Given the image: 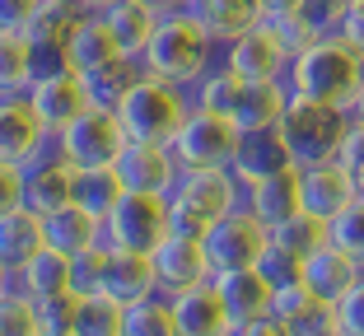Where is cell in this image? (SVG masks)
Masks as SVG:
<instances>
[{
  "label": "cell",
  "mask_w": 364,
  "mask_h": 336,
  "mask_svg": "<svg viewBox=\"0 0 364 336\" xmlns=\"http://www.w3.org/2000/svg\"><path fill=\"white\" fill-rule=\"evenodd\" d=\"M285 85H289V94H299V98L332 103V108L350 112L355 94H360V85H364V56L346 43L341 33H322L304 52L289 56Z\"/></svg>",
  "instance_id": "1"
},
{
  "label": "cell",
  "mask_w": 364,
  "mask_h": 336,
  "mask_svg": "<svg viewBox=\"0 0 364 336\" xmlns=\"http://www.w3.org/2000/svg\"><path fill=\"white\" fill-rule=\"evenodd\" d=\"M215 61H220V43H215L187 10L159 14L150 43H145V52H140V65H145L150 75L173 80V85H182V89H192Z\"/></svg>",
  "instance_id": "2"
},
{
  "label": "cell",
  "mask_w": 364,
  "mask_h": 336,
  "mask_svg": "<svg viewBox=\"0 0 364 336\" xmlns=\"http://www.w3.org/2000/svg\"><path fill=\"white\" fill-rule=\"evenodd\" d=\"M112 108H117V117H122V126H127L131 141L168 145L173 131L182 126V117L192 112V89H182V85H173V80H159V75H150V70H140L136 85H131Z\"/></svg>",
  "instance_id": "3"
},
{
  "label": "cell",
  "mask_w": 364,
  "mask_h": 336,
  "mask_svg": "<svg viewBox=\"0 0 364 336\" xmlns=\"http://www.w3.org/2000/svg\"><path fill=\"white\" fill-rule=\"evenodd\" d=\"M238 206H243V183L234 178V168H182L168 192L173 229L196 234V239Z\"/></svg>",
  "instance_id": "4"
},
{
  "label": "cell",
  "mask_w": 364,
  "mask_h": 336,
  "mask_svg": "<svg viewBox=\"0 0 364 336\" xmlns=\"http://www.w3.org/2000/svg\"><path fill=\"white\" fill-rule=\"evenodd\" d=\"M276 131H280V141H285L294 163H322V159H336L341 154V141H346V131H350V112L289 94Z\"/></svg>",
  "instance_id": "5"
},
{
  "label": "cell",
  "mask_w": 364,
  "mask_h": 336,
  "mask_svg": "<svg viewBox=\"0 0 364 336\" xmlns=\"http://www.w3.org/2000/svg\"><path fill=\"white\" fill-rule=\"evenodd\" d=\"M238 145H243V126L229 112H210L192 103V112L173 131L168 150L178 159V168H234Z\"/></svg>",
  "instance_id": "6"
},
{
  "label": "cell",
  "mask_w": 364,
  "mask_h": 336,
  "mask_svg": "<svg viewBox=\"0 0 364 336\" xmlns=\"http://www.w3.org/2000/svg\"><path fill=\"white\" fill-rule=\"evenodd\" d=\"M173 234L168 196L159 192H122L117 206L103 215V243L122 252H154Z\"/></svg>",
  "instance_id": "7"
},
{
  "label": "cell",
  "mask_w": 364,
  "mask_h": 336,
  "mask_svg": "<svg viewBox=\"0 0 364 336\" xmlns=\"http://www.w3.org/2000/svg\"><path fill=\"white\" fill-rule=\"evenodd\" d=\"M127 141L131 136L112 103H89L70 126H61V150L75 168H112Z\"/></svg>",
  "instance_id": "8"
},
{
  "label": "cell",
  "mask_w": 364,
  "mask_h": 336,
  "mask_svg": "<svg viewBox=\"0 0 364 336\" xmlns=\"http://www.w3.org/2000/svg\"><path fill=\"white\" fill-rule=\"evenodd\" d=\"M205 257H210L215 271H234V266H262L271 252V224L257 220L247 206L229 210L225 220H215L201 234Z\"/></svg>",
  "instance_id": "9"
},
{
  "label": "cell",
  "mask_w": 364,
  "mask_h": 336,
  "mask_svg": "<svg viewBox=\"0 0 364 336\" xmlns=\"http://www.w3.org/2000/svg\"><path fill=\"white\" fill-rule=\"evenodd\" d=\"M23 98L33 103V112L43 117L47 131H61L70 126V121L80 117V112L94 103V89H89V80L80 75V70H47V75H33V85L23 89Z\"/></svg>",
  "instance_id": "10"
},
{
  "label": "cell",
  "mask_w": 364,
  "mask_h": 336,
  "mask_svg": "<svg viewBox=\"0 0 364 336\" xmlns=\"http://www.w3.org/2000/svg\"><path fill=\"white\" fill-rule=\"evenodd\" d=\"M150 261H154L159 294H168V299L182 294V290H192V285H205L215 276L210 257H205V243L196 239V234H178V229L150 252Z\"/></svg>",
  "instance_id": "11"
},
{
  "label": "cell",
  "mask_w": 364,
  "mask_h": 336,
  "mask_svg": "<svg viewBox=\"0 0 364 336\" xmlns=\"http://www.w3.org/2000/svg\"><path fill=\"white\" fill-rule=\"evenodd\" d=\"M220 61H225L238 80H247V85L285 80V70H289V52L262 28V23H252V28L238 33V38H229V43L220 47Z\"/></svg>",
  "instance_id": "12"
},
{
  "label": "cell",
  "mask_w": 364,
  "mask_h": 336,
  "mask_svg": "<svg viewBox=\"0 0 364 336\" xmlns=\"http://www.w3.org/2000/svg\"><path fill=\"white\" fill-rule=\"evenodd\" d=\"M112 173L122 178V192H159L168 196L173 183H178V159H173L168 145L159 141H127V150L117 154Z\"/></svg>",
  "instance_id": "13"
},
{
  "label": "cell",
  "mask_w": 364,
  "mask_h": 336,
  "mask_svg": "<svg viewBox=\"0 0 364 336\" xmlns=\"http://www.w3.org/2000/svg\"><path fill=\"white\" fill-rule=\"evenodd\" d=\"M215 290H220V299H225L229 318H234L238 327L267 318L271 304H276V281H271L267 266H234V271H215Z\"/></svg>",
  "instance_id": "14"
},
{
  "label": "cell",
  "mask_w": 364,
  "mask_h": 336,
  "mask_svg": "<svg viewBox=\"0 0 364 336\" xmlns=\"http://www.w3.org/2000/svg\"><path fill=\"white\" fill-rule=\"evenodd\" d=\"M173 327H178V336H234L238 332V323L229 318L225 299L215 290V276L205 285L173 294Z\"/></svg>",
  "instance_id": "15"
},
{
  "label": "cell",
  "mask_w": 364,
  "mask_h": 336,
  "mask_svg": "<svg viewBox=\"0 0 364 336\" xmlns=\"http://www.w3.org/2000/svg\"><path fill=\"white\" fill-rule=\"evenodd\" d=\"M299 192H304V210L332 220L360 196V187L346 173L341 159H322V163H299Z\"/></svg>",
  "instance_id": "16"
},
{
  "label": "cell",
  "mask_w": 364,
  "mask_h": 336,
  "mask_svg": "<svg viewBox=\"0 0 364 336\" xmlns=\"http://www.w3.org/2000/svg\"><path fill=\"white\" fill-rule=\"evenodd\" d=\"M271 313H276L294 336H327V332H336L332 304H327L318 290H309L299 276L285 281V285H276V304H271Z\"/></svg>",
  "instance_id": "17"
},
{
  "label": "cell",
  "mask_w": 364,
  "mask_h": 336,
  "mask_svg": "<svg viewBox=\"0 0 364 336\" xmlns=\"http://www.w3.org/2000/svg\"><path fill=\"white\" fill-rule=\"evenodd\" d=\"M65 201H75V163L65 154L23 163V206H33L38 215H52Z\"/></svg>",
  "instance_id": "18"
},
{
  "label": "cell",
  "mask_w": 364,
  "mask_h": 336,
  "mask_svg": "<svg viewBox=\"0 0 364 336\" xmlns=\"http://www.w3.org/2000/svg\"><path fill=\"white\" fill-rule=\"evenodd\" d=\"M43 141H47V126H43V117L33 112L28 98L23 94H0V159L28 163Z\"/></svg>",
  "instance_id": "19"
},
{
  "label": "cell",
  "mask_w": 364,
  "mask_h": 336,
  "mask_svg": "<svg viewBox=\"0 0 364 336\" xmlns=\"http://www.w3.org/2000/svg\"><path fill=\"white\" fill-rule=\"evenodd\" d=\"M243 206L252 210L257 220H267V224H280L285 215L304 210L299 163H285V168H276V173L257 178V183H247V187H243Z\"/></svg>",
  "instance_id": "20"
},
{
  "label": "cell",
  "mask_w": 364,
  "mask_h": 336,
  "mask_svg": "<svg viewBox=\"0 0 364 336\" xmlns=\"http://www.w3.org/2000/svg\"><path fill=\"white\" fill-rule=\"evenodd\" d=\"M360 276H364V266L350 257V252L336 248L332 239L322 243V248L313 252V257H304V266H299V281L309 285V290H318L322 299H327V304H336V299H341V294L350 290V285L360 281Z\"/></svg>",
  "instance_id": "21"
},
{
  "label": "cell",
  "mask_w": 364,
  "mask_h": 336,
  "mask_svg": "<svg viewBox=\"0 0 364 336\" xmlns=\"http://www.w3.org/2000/svg\"><path fill=\"white\" fill-rule=\"evenodd\" d=\"M43 229H47V248L65 252V257H85L103 243V220L89 215L80 201H65L61 210L43 215Z\"/></svg>",
  "instance_id": "22"
},
{
  "label": "cell",
  "mask_w": 364,
  "mask_h": 336,
  "mask_svg": "<svg viewBox=\"0 0 364 336\" xmlns=\"http://www.w3.org/2000/svg\"><path fill=\"white\" fill-rule=\"evenodd\" d=\"M122 56L127 52H122L117 33L103 23V14H89V19L70 33V43H65V61H70V70H80V75H98L107 65H117Z\"/></svg>",
  "instance_id": "23"
},
{
  "label": "cell",
  "mask_w": 364,
  "mask_h": 336,
  "mask_svg": "<svg viewBox=\"0 0 364 336\" xmlns=\"http://www.w3.org/2000/svg\"><path fill=\"white\" fill-rule=\"evenodd\" d=\"M14 285L28 294L33 304L75 290V257H65V252H56V248H38L23 261V271H14Z\"/></svg>",
  "instance_id": "24"
},
{
  "label": "cell",
  "mask_w": 364,
  "mask_h": 336,
  "mask_svg": "<svg viewBox=\"0 0 364 336\" xmlns=\"http://www.w3.org/2000/svg\"><path fill=\"white\" fill-rule=\"evenodd\" d=\"M187 14L225 47L229 38L247 33L252 23H262L267 5H262V0H187Z\"/></svg>",
  "instance_id": "25"
},
{
  "label": "cell",
  "mask_w": 364,
  "mask_h": 336,
  "mask_svg": "<svg viewBox=\"0 0 364 336\" xmlns=\"http://www.w3.org/2000/svg\"><path fill=\"white\" fill-rule=\"evenodd\" d=\"M38 248H47V229L43 215L33 206H14L0 215V266L10 271H23V261L33 257Z\"/></svg>",
  "instance_id": "26"
},
{
  "label": "cell",
  "mask_w": 364,
  "mask_h": 336,
  "mask_svg": "<svg viewBox=\"0 0 364 336\" xmlns=\"http://www.w3.org/2000/svg\"><path fill=\"white\" fill-rule=\"evenodd\" d=\"M103 290H107V294H117L122 304H131V299H145V294H159V281H154V261H150V252L107 248Z\"/></svg>",
  "instance_id": "27"
},
{
  "label": "cell",
  "mask_w": 364,
  "mask_h": 336,
  "mask_svg": "<svg viewBox=\"0 0 364 336\" xmlns=\"http://www.w3.org/2000/svg\"><path fill=\"white\" fill-rule=\"evenodd\" d=\"M285 103H289L285 80H262V85H247L243 80V94H238V103H234L229 117L243 126V136L247 131H271L280 121V112H285Z\"/></svg>",
  "instance_id": "28"
},
{
  "label": "cell",
  "mask_w": 364,
  "mask_h": 336,
  "mask_svg": "<svg viewBox=\"0 0 364 336\" xmlns=\"http://www.w3.org/2000/svg\"><path fill=\"white\" fill-rule=\"evenodd\" d=\"M98 14H103L107 28L117 33V43H122V52H127V56H140V52H145L154 23H159V10H154V5H145V0H107Z\"/></svg>",
  "instance_id": "29"
},
{
  "label": "cell",
  "mask_w": 364,
  "mask_h": 336,
  "mask_svg": "<svg viewBox=\"0 0 364 336\" xmlns=\"http://www.w3.org/2000/svg\"><path fill=\"white\" fill-rule=\"evenodd\" d=\"M285 163H294V159H289V150H285L276 126L271 131H247L243 145H238V159H234V178L247 187V183H257V178L276 173V168H285Z\"/></svg>",
  "instance_id": "30"
},
{
  "label": "cell",
  "mask_w": 364,
  "mask_h": 336,
  "mask_svg": "<svg viewBox=\"0 0 364 336\" xmlns=\"http://www.w3.org/2000/svg\"><path fill=\"white\" fill-rule=\"evenodd\" d=\"M327 243V220L313 215V210H294V215H285L280 224H271V252H280V257L299 261L313 257V252Z\"/></svg>",
  "instance_id": "31"
},
{
  "label": "cell",
  "mask_w": 364,
  "mask_h": 336,
  "mask_svg": "<svg viewBox=\"0 0 364 336\" xmlns=\"http://www.w3.org/2000/svg\"><path fill=\"white\" fill-rule=\"evenodd\" d=\"M122 336H178V327H173V299L168 294L131 299L127 313H122Z\"/></svg>",
  "instance_id": "32"
},
{
  "label": "cell",
  "mask_w": 364,
  "mask_h": 336,
  "mask_svg": "<svg viewBox=\"0 0 364 336\" xmlns=\"http://www.w3.org/2000/svg\"><path fill=\"white\" fill-rule=\"evenodd\" d=\"M38 75L28 33H0V94H23Z\"/></svg>",
  "instance_id": "33"
},
{
  "label": "cell",
  "mask_w": 364,
  "mask_h": 336,
  "mask_svg": "<svg viewBox=\"0 0 364 336\" xmlns=\"http://www.w3.org/2000/svg\"><path fill=\"white\" fill-rule=\"evenodd\" d=\"M122 304L117 294L94 290V294H80V318H75V336H117L122 332Z\"/></svg>",
  "instance_id": "34"
},
{
  "label": "cell",
  "mask_w": 364,
  "mask_h": 336,
  "mask_svg": "<svg viewBox=\"0 0 364 336\" xmlns=\"http://www.w3.org/2000/svg\"><path fill=\"white\" fill-rule=\"evenodd\" d=\"M238 94H243V80H238L225 61H215L210 70L192 85V103L196 108H210V112H234Z\"/></svg>",
  "instance_id": "35"
},
{
  "label": "cell",
  "mask_w": 364,
  "mask_h": 336,
  "mask_svg": "<svg viewBox=\"0 0 364 336\" xmlns=\"http://www.w3.org/2000/svg\"><path fill=\"white\" fill-rule=\"evenodd\" d=\"M117 196H122V178L112 168H75V201L89 215L103 220L107 210L117 206Z\"/></svg>",
  "instance_id": "36"
},
{
  "label": "cell",
  "mask_w": 364,
  "mask_h": 336,
  "mask_svg": "<svg viewBox=\"0 0 364 336\" xmlns=\"http://www.w3.org/2000/svg\"><path fill=\"white\" fill-rule=\"evenodd\" d=\"M0 336H43V318L38 304L14 285L10 294H0Z\"/></svg>",
  "instance_id": "37"
},
{
  "label": "cell",
  "mask_w": 364,
  "mask_h": 336,
  "mask_svg": "<svg viewBox=\"0 0 364 336\" xmlns=\"http://www.w3.org/2000/svg\"><path fill=\"white\" fill-rule=\"evenodd\" d=\"M327 239H332L341 252H350V257L364 266V196H355L341 215L327 220Z\"/></svg>",
  "instance_id": "38"
},
{
  "label": "cell",
  "mask_w": 364,
  "mask_h": 336,
  "mask_svg": "<svg viewBox=\"0 0 364 336\" xmlns=\"http://www.w3.org/2000/svg\"><path fill=\"white\" fill-rule=\"evenodd\" d=\"M140 70H145V65H140V56H122L117 65H107V70H98V75H85L89 89H94V103H117V98L136 85Z\"/></svg>",
  "instance_id": "39"
},
{
  "label": "cell",
  "mask_w": 364,
  "mask_h": 336,
  "mask_svg": "<svg viewBox=\"0 0 364 336\" xmlns=\"http://www.w3.org/2000/svg\"><path fill=\"white\" fill-rule=\"evenodd\" d=\"M262 28H267V33L276 38L280 47H285L289 56L304 52V47H309L313 38H318V33H313L309 23L299 19V10H267V14H262Z\"/></svg>",
  "instance_id": "40"
},
{
  "label": "cell",
  "mask_w": 364,
  "mask_h": 336,
  "mask_svg": "<svg viewBox=\"0 0 364 336\" xmlns=\"http://www.w3.org/2000/svg\"><path fill=\"white\" fill-rule=\"evenodd\" d=\"M350 10H355V0H304L299 19L322 38V33H341V23H346Z\"/></svg>",
  "instance_id": "41"
},
{
  "label": "cell",
  "mask_w": 364,
  "mask_h": 336,
  "mask_svg": "<svg viewBox=\"0 0 364 336\" xmlns=\"http://www.w3.org/2000/svg\"><path fill=\"white\" fill-rule=\"evenodd\" d=\"M38 318H43V332H75V318H80V290H65L52 294L38 304Z\"/></svg>",
  "instance_id": "42"
},
{
  "label": "cell",
  "mask_w": 364,
  "mask_h": 336,
  "mask_svg": "<svg viewBox=\"0 0 364 336\" xmlns=\"http://www.w3.org/2000/svg\"><path fill=\"white\" fill-rule=\"evenodd\" d=\"M332 318H336V332L341 336H364V276L332 304Z\"/></svg>",
  "instance_id": "43"
},
{
  "label": "cell",
  "mask_w": 364,
  "mask_h": 336,
  "mask_svg": "<svg viewBox=\"0 0 364 336\" xmlns=\"http://www.w3.org/2000/svg\"><path fill=\"white\" fill-rule=\"evenodd\" d=\"M336 159L346 163V173L355 178V187H360V196H364V121L360 117H350V131H346L341 154H336Z\"/></svg>",
  "instance_id": "44"
},
{
  "label": "cell",
  "mask_w": 364,
  "mask_h": 336,
  "mask_svg": "<svg viewBox=\"0 0 364 336\" xmlns=\"http://www.w3.org/2000/svg\"><path fill=\"white\" fill-rule=\"evenodd\" d=\"M103 266H107V243H98L94 252L75 257V290H80V294L103 290Z\"/></svg>",
  "instance_id": "45"
},
{
  "label": "cell",
  "mask_w": 364,
  "mask_h": 336,
  "mask_svg": "<svg viewBox=\"0 0 364 336\" xmlns=\"http://www.w3.org/2000/svg\"><path fill=\"white\" fill-rule=\"evenodd\" d=\"M43 0H0V33H28Z\"/></svg>",
  "instance_id": "46"
},
{
  "label": "cell",
  "mask_w": 364,
  "mask_h": 336,
  "mask_svg": "<svg viewBox=\"0 0 364 336\" xmlns=\"http://www.w3.org/2000/svg\"><path fill=\"white\" fill-rule=\"evenodd\" d=\"M23 206V163L0 159V215Z\"/></svg>",
  "instance_id": "47"
},
{
  "label": "cell",
  "mask_w": 364,
  "mask_h": 336,
  "mask_svg": "<svg viewBox=\"0 0 364 336\" xmlns=\"http://www.w3.org/2000/svg\"><path fill=\"white\" fill-rule=\"evenodd\" d=\"M234 336H294V332H289L276 313H267V318H257V323H243Z\"/></svg>",
  "instance_id": "48"
},
{
  "label": "cell",
  "mask_w": 364,
  "mask_h": 336,
  "mask_svg": "<svg viewBox=\"0 0 364 336\" xmlns=\"http://www.w3.org/2000/svg\"><path fill=\"white\" fill-rule=\"evenodd\" d=\"M341 38L355 47V52L364 56V10H350L346 14V23H341Z\"/></svg>",
  "instance_id": "49"
},
{
  "label": "cell",
  "mask_w": 364,
  "mask_h": 336,
  "mask_svg": "<svg viewBox=\"0 0 364 336\" xmlns=\"http://www.w3.org/2000/svg\"><path fill=\"white\" fill-rule=\"evenodd\" d=\"M145 5H154L159 14H173V10H187V0H145Z\"/></svg>",
  "instance_id": "50"
},
{
  "label": "cell",
  "mask_w": 364,
  "mask_h": 336,
  "mask_svg": "<svg viewBox=\"0 0 364 336\" xmlns=\"http://www.w3.org/2000/svg\"><path fill=\"white\" fill-rule=\"evenodd\" d=\"M262 5H267V10H299L304 0H262Z\"/></svg>",
  "instance_id": "51"
},
{
  "label": "cell",
  "mask_w": 364,
  "mask_h": 336,
  "mask_svg": "<svg viewBox=\"0 0 364 336\" xmlns=\"http://www.w3.org/2000/svg\"><path fill=\"white\" fill-rule=\"evenodd\" d=\"M14 290V271L10 266H0V294H10Z\"/></svg>",
  "instance_id": "52"
},
{
  "label": "cell",
  "mask_w": 364,
  "mask_h": 336,
  "mask_svg": "<svg viewBox=\"0 0 364 336\" xmlns=\"http://www.w3.org/2000/svg\"><path fill=\"white\" fill-rule=\"evenodd\" d=\"M350 117L364 121V85H360V94H355V103H350Z\"/></svg>",
  "instance_id": "53"
},
{
  "label": "cell",
  "mask_w": 364,
  "mask_h": 336,
  "mask_svg": "<svg viewBox=\"0 0 364 336\" xmlns=\"http://www.w3.org/2000/svg\"><path fill=\"white\" fill-rule=\"evenodd\" d=\"M43 336H75V332H43Z\"/></svg>",
  "instance_id": "54"
},
{
  "label": "cell",
  "mask_w": 364,
  "mask_h": 336,
  "mask_svg": "<svg viewBox=\"0 0 364 336\" xmlns=\"http://www.w3.org/2000/svg\"><path fill=\"white\" fill-rule=\"evenodd\" d=\"M89 5H94V10H103V5H107V0H89Z\"/></svg>",
  "instance_id": "55"
},
{
  "label": "cell",
  "mask_w": 364,
  "mask_h": 336,
  "mask_svg": "<svg viewBox=\"0 0 364 336\" xmlns=\"http://www.w3.org/2000/svg\"><path fill=\"white\" fill-rule=\"evenodd\" d=\"M355 10H364V0H355Z\"/></svg>",
  "instance_id": "56"
},
{
  "label": "cell",
  "mask_w": 364,
  "mask_h": 336,
  "mask_svg": "<svg viewBox=\"0 0 364 336\" xmlns=\"http://www.w3.org/2000/svg\"><path fill=\"white\" fill-rule=\"evenodd\" d=\"M327 336H341V332H327Z\"/></svg>",
  "instance_id": "57"
},
{
  "label": "cell",
  "mask_w": 364,
  "mask_h": 336,
  "mask_svg": "<svg viewBox=\"0 0 364 336\" xmlns=\"http://www.w3.org/2000/svg\"><path fill=\"white\" fill-rule=\"evenodd\" d=\"M117 336H122V332H117Z\"/></svg>",
  "instance_id": "58"
}]
</instances>
